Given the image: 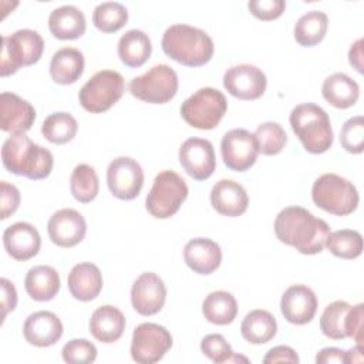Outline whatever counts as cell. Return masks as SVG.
Listing matches in <instances>:
<instances>
[{
    "label": "cell",
    "mask_w": 364,
    "mask_h": 364,
    "mask_svg": "<svg viewBox=\"0 0 364 364\" xmlns=\"http://www.w3.org/2000/svg\"><path fill=\"white\" fill-rule=\"evenodd\" d=\"M277 239L303 255H317L326 247L330 226L301 206H287L274 220Z\"/></svg>",
    "instance_id": "obj_1"
},
{
    "label": "cell",
    "mask_w": 364,
    "mask_h": 364,
    "mask_svg": "<svg viewBox=\"0 0 364 364\" xmlns=\"http://www.w3.org/2000/svg\"><path fill=\"white\" fill-rule=\"evenodd\" d=\"M1 162L9 172L31 181L47 178L54 165L53 154L26 134H11L3 142Z\"/></svg>",
    "instance_id": "obj_2"
},
{
    "label": "cell",
    "mask_w": 364,
    "mask_h": 364,
    "mask_svg": "<svg viewBox=\"0 0 364 364\" xmlns=\"http://www.w3.org/2000/svg\"><path fill=\"white\" fill-rule=\"evenodd\" d=\"M164 53L186 67H200L210 61L215 46L208 33L189 24H173L162 36Z\"/></svg>",
    "instance_id": "obj_3"
},
{
    "label": "cell",
    "mask_w": 364,
    "mask_h": 364,
    "mask_svg": "<svg viewBox=\"0 0 364 364\" xmlns=\"http://www.w3.org/2000/svg\"><path fill=\"white\" fill-rule=\"evenodd\" d=\"M290 125L304 149L323 154L333 145V128L328 114L313 102L296 105L290 112Z\"/></svg>",
    "instance_id": "obj_4"
},
{
    "label": "cell",
    "mask_w": 364,
    "mask_h": 364,
    "mask_svg": "<svg viewBox=\"0 0 364 364\" xmlns=\"http://www.w3.org/2000/svg\"><path fill=\"white\" fill-rule=\"evenodd\" d=\"M313 202L323 210L336 215L347 216L358 206L357 188L346 178L336 173H323L311 188Z\"/></svg>",
    "instance_id": "obj_5"
},
{
    "label": "cell",
    "mask_w": 364,
    "mask_h": 364,
    "mask_svg": "<svg viewBox=\"0 0 364 364\" xmlns=\"http://www.w3.org/2000/svg\"><path fill=\"white\" fill-rule=\"evenodd\" d=\"M44 50L43 37L30 28L17 30L11 36L1 37L0 75L7 77L18 71L23 65L36 64Z\"/></svg>",
    "instance_id": "obj_6"
},
{
    "label": "cell",
    "mask_w": 364,
    "mask_h": 364,
    "mask_svg": "<svg viewBox=\"0 0 364 364\" xmlns=\"http://www.w3.org/2000/svg\"><path fill=\"white\" fill-rule=\"evenodd\" d=\"M188 185L185 179L173 171L159 172L145 199L146 210L156 219L173 216L188 198Z\"/></svg>",
    "instance_id": "obj_7"
},
{
    "label": "cell",
    "mask_w": 364,
    "mask_h": 364,
    "mask_svg": "<svg viewBox=\"0 0 364 364\" xmlns=\"http://www.w3.org/2000/svg\"><path fill=\"white\" fill-rule=\"evenodd\" d=\"M226 97L216 88L205 87L182 102L181 115L193 128L213 129L226 114Z\"/></svg>",
    "instance_id": "obj_8"
},
{
    "label": "cell",
    "mask_w": 364,
    "mask_h": 364,
    "mask_svg": "<svg viewBox=\"0 0 364 364\" xmlns=\"http://www.w3.org/2000/svg\"><path fill=\"white\" fill-rule=\"evenodd\" d=\"M124 90L125 82L118 71L101 70L81 87L78 100L85 111L101 114L119 101Z\"/></svg>",
    "instance_id": "obj_9"
},
{
    "label": "cell",
    "mask_w": 364,
    "mask_h": 364,
    "mask_svg": "<svg viewBox=\"0 0 364 364\" xmlns=\"http://www.w3.org/2000/svg\"><path fill=\"white\" fill-rule=\"evenodd\" d=\"M129 92L144 102H169L178 92V75L168 64H156L131 80Z\"/></svg>",
    "instance_id": "obj_10"
},
{
    "label": "cell",
    "mask_w": 364,
    "mask_h": 364,
    "mask_svg": "<svg viewBox=\"0 0 364 364\" xmlns=\"http://www.w3.org/2000/svg\"><path fill=\"white\" fill-rule=\"evenodd\" d=\"M172 347L171 333L161 324L142 323L134 328L131 341V357L141 364L159 361Z\"/></svg>",
    "instance_id": "obj_11"
},
{
    "label": "cell",
    "mask_w": 364,
    "mask_h": 364,
    "mask_svg": "<svg viewBox=\"0 0 364 364\" xmlns=\"http://www.w3.org/2000/svg\"><path fill=\"white\" fill-rule=\"evenodd\" d=\"M220 154L225 165L230 171L245 172L257 159L259 145L255 134L243 128L228 131L220 142Z\"/></svg>",
    "instance_id": "obj_12"
},
{
    "label": "cell",
    "mask_w": 364,
    "mask_h": 364,
    "mask_svg": "<svg viewBox=\"0 0 364 364\" xmlns=\"http://www.w3.org/2000/svg\"><path fill=\"white\" fill-rule=\"evenodd\" d=\"M107 185L111 193L121 200L136 198L144 185V171L141 165L129 158L119 156L109 162L107 169Z\"/></svg>",
    "instance_id": "obj_13"
},
{
    "label": "cell",
    "mask_w": 364,
    "mask_h": 364,
    "mask_svg": "<svg viewBox=\"0 0 364 364\" xmlns=\"http://www.w3.org/2000/svg\"><path fill=\"white\" fill-rule=\"evenodd\" d=\"M264 73L252 64H239L228 68L223 74V87L235 98L252 101L260 98L266 91Z\"/></svg>",
    "instance_id": "obj_14"
},
{
    "label": "cell",
    "mask_w": 364,
    "mask_h": 364,
    "mask_svg": "<svg viewBox=\"0 0 364 364\" xmlns=\"http://www.w3.org/2000/svg\"><path fill=\"white\" fill-rule=\"evenodd\" d=\"M179 164L191 178L208 179L216 168L213 145L203 138H188L179 148Z\"/></svg>",
    "instance_id": "obj_15"
},
{
    "label": "cell",
    "mask_w": 364,
    "mask_h": 364,
    "mask_svg": "<svg viewBox=\"0 0 364 364\" xmlns=\"http://www.w3.org/2000/svg\"><path fill=\"white\" fill-rule=\"evenodd\" d=\"M166 301V287L162 279L152 273H142L132 284L131 303L141 316H154L159 313Z\"/></svg>",
    "instance_id": "obj_16"
},
{
    "label": "cell",
    "mask_w": 364,
    "mask_h": 364,
    "mask_svg": "<svg viewBox=\"0 0 364 364\" xmlns=\"http://www.w3.org/2000/svg\"><path fill=\"white\" fill-rule=\"evenodd\" d=\"M47 232L54 245L74 247L85 237L87 223L78 210L64 208L51 215L47 223Z\"/></svg>",
    "instance_id": "obj_17"
},
{
    "label": "cell",
    "mask_w": 364,
    "mask_h": 364,
    "mask_svg": "<svg viewBox=\"0 0 364 364\" xmlns=\"http://www.w3.org/2000/svg\"><path fill=\"white\" fill-rule=\"evenodd\" d=\"M283 317L296 326H303L313 320L317 311V297L304 284H293L286 289L280 300Z\"/></svg>",
    "instance_id": "obj_18"
},
{
    "label": "cell",
    "mask_w": 364,
    "mask_h": 364,
    "mask_svg": "<svg viewBox=\"0 0 364 364\" xmlns=\"http://www.w3.org/2000/svg\"><path fill=\"white\" fill-rule=\"evenodd\" d=\"M36 119L34 107L13 92L0 94V128L4 132L24 134Z\"/></svg>",
    "instance_id": "obj_19"
},
{
    "label": "cell",
    "mask_w": 364,
    "mask_h": 364,
    "mask_svg": "<svg viewBox=\"0 0 364 364\" xmlns=\"http://www.w3.org/2000/svg\"><path fill=\"white\" fill-rule=\"evenodd\" d=\"M3 245L9 256L16 260L26 262L38 253L41 237L33 225L16 222L6 228L3 233Z\"/></svg>",
    "instance_id": "obj_20"
},
{
    "label": "cell",
    "mask_w": 364,
    "mask_h": 364,
    "mask_svg": "<svg viewBox=\"0 0 364 364\" xmlns=\"http://www.w3.org/2000/svg\"><path fill=\"white\" fill-rule=\"evenodd\" d=\"M26 341L36 347H50L63 336V323L51 311L40 310L31 313L23 326Z\"/></svg>",
    "instance_id": "obj_21"
},
{
    "label": "cell",
    "mask_w": 364,
    "mask_h": 364,
    "mask_svg": "<svg viewBox=\"0 0 364 364\" xmlns=\"http://www.w3.org/2000/svg\"><path fill=\"white\" fill-rule=\"evenodd\" d=\"M210 203L218 213L236 218L246 212L249 196L246 189L239 182L232 179H220L210 191Z\"/></svg>",
    "instance_id": "obj_22"
},
{
    "label": "cell",
    "mask_w": 364,
    "mask_h": 364,
    "mask_svg": "<svg viewBox=\"0 0 364 364\" xmlns=\"http://www.w3.org/2000/svg\"><path fill=\"white\" fill-rule=\"evenodd\" d=\"M183 260L195 273L210 274L220 266L222 250L212 239L195 237L185 245Z\"/></svg>",
    "instance_id": "obj_23"
},
{
    "label": "cell",
    "mask_w": 364,
    "mask_h": 364,
    "mask_svg": "<svg viewBox=\"0 0 364 364\" xmlns=\"http://www.w3.org/2000/svg\"><path fill=\"white\" fill-rule=\"evenodd\" d=\"M68 290L80 301L94 300L102 290V274L94 263H78L68 273Z\"/></svg>",
    "instance_id": "obj_24"
},
{
    "label": "cell",
    "mask_w": 364,
    "mask_h": 364,
    "mask_svg": "<svg viewBox=\"0 0 364 364\" xmlns=\"http://www.w3.org/2000/svg\"><path fill=\"white\" fill-rule=\"evenodd\" d=\"M125 324L127 321L122 311L114 306L105 304L91 314L88 327L95 340L109 344L121 338Z\"/></svg>",
    "instance_id": "obj_25"
},
{
    "label": "cell",
    "mask_w": 364,
    "mask_h": 364,
    "mask_svg": "<svg viewBox=\"0 0 364 364\" xmlns=\"http://www.w3.org/2000/svg\"><path fill=\"white\" fill-rule=\"evenodd\" d=\"M48 28L58 40H75L85 33L84 13L70 4L57 7L50 13Z\"/></svg>",
    "instance_id": "obj_26"
},
{
    "label": "cell",
    "mask_w": 364,
    "mask_h": 364,
    "mask_svg": "<svg viewBox=\"0 0 364 364\" xmlns=\"http://www.w3.org/2000/svg\"><path fill=\"white\" fill-rule=\"evenodd\" d=\"M84 71V55L78 48L63 47L54 53L50 61V75L61 85L74 84Z\"/></svg>",
    "instance_id": "obj_27"
},
{
    "label": "cell",
    "mask_w": 364,
    "mask_h": 364,
    "mask_svg": "<svg viewBox=\"0 0 364 364\" xmlns=\"http://www.w3.org/2000/svg\"><path fill=\"white\" fill-rule=\"evenodd\" d=\"M323 98L338 109L353 107L360 97L358 84L344 73H334L328 75L321 85Z\"/></svg>",
    "instance_id": "obj_28"
},
{
    "label": "cell",
    "mask_w": 364,
    "mask_h": 364,
    "mask_svg": "<svg viewBox=\"0 0 364 364\" xmlns=\"http://www.w3.org/2000/svg\"><path fill=\"white\" fill-rule=\"evenodd\" d=\"M60 274L51 266L38 264L31 267L24 279L27 294L36 301L53 300L60 290Z\"/></svg>",
    "instance_id": "obj_29"
},
{
    "label": "cell",
    "mask_w": 364,
    "mask_h": 364,
    "mask_svg": "<svg viewBox=\"0 0 364 364\" xmlns=\"http://www.w3.org/2000/svg\"><path fill=\"white\" fill-rule=\"evenodd\" d=\"M152 46L148 34L142 30H128L118 41V57L127 67L138 68L151 57Z\"/></svg>",
    "instance_id": "obj_30"
},
{
    "label": "cell",
    "mask_w": 364,
    "mask_h": 364,
    "mask_svg": "<svg viewBox=\"0 0 364 364\" xmlns=\"http://www.w3.org/2000/svg\"><path fill=\"white\" fill-rule=\"evenodd\" d=\"M277 331V323L267 310L256 309L247 313L240 324L242 337L252 344L269 343Z\"/></svg>",
    "instance_id": "obj_31"
},
{
    "label": "cell",
    "mask_w": 364,
    "mask_h": 364,
    "mask_svg": "<svg viewBox=\"0 0 364 364\" xmlns=\"http://www.w3.org/2000/svg\"><path fill=\"white\" fill-rule=\"evenodd\" d=\"M202 313L205 318L218 326L230 324L237 314V303L233 294L225 290L209 293L202 303Z\"/></svg>",
    "instance_id": "obj_32"
},
{
    "label": "cell",
    "mask_w": 364,
    "mask_h": 364,
    "mask_svg": "<svg viewBox=\"0 0 364 364\" xmlns=\"http://www.w3.org/2000/svg\"><path fill=\"white\" fill-rule=\"evenodd\" d=\"M328 27V17L326 13L311 10L303 14L294 26V40L301 47H313L323 41Z\"/></svg>",
    "instance_id": "obj_33"
},
{
    "label": "cell",
    "mask_w": 364,
    "mask_h": 364,
    "mask_svg": "<svg viewBox=\"0 0 364 364\" xmlns=\"http://www.w3.org/2000/svg\"><path fill=\"white\" fill-rule=\"evenodd\" d=\"M78 131L77 119L68 112H54L50 114L43 125L41 134L51 144H67L70 142Z\"/></svg>",
    "instance_id": "obj_34"
},
{
    "label": "cell",
    "mask_w": 364,
    "mask_h": 364,
    "mask_svg": "<svg viewBox=\"0 0 364 364\" xmlns=\"http://www.w3.org/2000/svg\"><path fill=\"white\" fill-rule=\"evenodd\" d=\"M70 191L73 196L81 203L94 200L100 191V182L95 169L88 164L77 165L70 178Z\"/></svg>",
    "instance_id": "obj_35"
},
{
    "label": "cell",
    "mask_w": 364,
    "mask_h": 364,
    "mask_svg": "<svg viewBox=\"0 0 364 364\" xmlns=\"http://www.w3.org/2000/svg\"><path fill=\"white\" fill-rule=\"evenodd\" d=\"M326 247L337 257L355 259L363 252V236L353 229L330 232L326 240Z\"/></svg>",
    "instance_id": "obj_36"
},
{
    "label": "cell",
    "mask_w": 364,
    "mask_h": 364,
    "mask_svg": "<svg viewBox=\"0 0 364 364\" xmlns=\"http://www.w3.org/2000/svg\"><path fill=\"white\" fill-rule=\"evenodd\" d=\"M127 21L128 11L125 6L117 1L100 3L92 13V23L102 33H115L121 30Z\"/></svg>",
    "instance_id": "obj_37"
},
{
    "label": "cell",
    "mask_w": 364,
    "mask_h": 364,
    "mask_svg": "<svg viewBox=\"0 0 364 364\" xmlns=\"http://www.w3.org/2000/svg\"><path fill=\"white\" fill-rule=\"evenodd\" d=\"M350 304L343 300H336L330 303L321 317H320V330L321 333L331 340L346 338V316L350 310Z\"/></svg>",
    "instance_id": "obj_38"
},
{
    "label": "cell",
    "mask_w": 364,
    "mask_h": 364,
    "mask_svg": "<svg viewBox=\"0 0 364 364\" xmlns=\"http://www.w3.org/2000/svg\"><path fill=\"white\" fill-rule=\"evenodd\" d=\"M255 136L257 139L259 152L269 156L280 154L287 142L286 131L277 122L260 124L255 131Z\"/></svg>",
    "instance_id": "obj_39"
},
{
    "label": "cell",
    "mask_w": 364,
    "mask_h": 364,
    "mask_svg": "<svg viewBox=\"0 0 364 364\" xmlns=\"http://www.w3.org/2000/svg\"><path fill=\"white\" fill-rule=\"evenodd\" d=\"M200 351L216 364L226 363H249L243 355H237L222 334H208L200 341Z\"/></svg>",
    "instance_id": "obj_40"
},
{
    "label": "cell",
    "mask_w": 364,
    "mask_h": 364,
    "mask_svg": "<svg viewBox=\"0 0 364 364\" xmlns=\"http://www.w3.org/2000/svg\"><path fill=\"white\" fill-rule=\"evenodd\" d=\"M340 144L350 154H361L364 149V118L361 115L347 119L340 131Z\"/></svg>",
    "instance_id": "obj_41"
},
{
    "label": "cell",
    "mask_w": 364,
    "mask_h": 364,
    "mask_svg": "<svg viewBox=\"0 0 364 364\" xmlns=\"http://www.w3.org/2000/svg\"><path fill=\"white\" fill-rule=\"evenodd\" d=\"M63 360L70 364H88L97 358V347L85 338H73L63 347Z\"/></svg>",
    "instance_id": "obj_42"
},
{
    "label": "cell",
    "mask_w": 364,
    "mask_h": 364,
    "mask_svg": "<svg viewBox=\"0 0 364 364\" xmlns=\"http://www.w3.org/2000/svg\"><path fill=\"white\" fill-rule=\"evenodd\" d=\"M249 11L259 20L270 21L280 17L286 9L283 0H252L247 3Z\"/></svg>",
    "instance_id": "obj_43"
},
{
    "label": "cell",
    "mask_w": 364,
    "mask_h": 364,
    "mask_svg": "<svg viewBox=\"0 0 364 364\" xmlns=\"http://www.w3.org/2000/svg\"><path fill=\"white\" fill-rule=\"evenodd\" d=\"M364 304L358 303L357 306H351L346 316V336L351 337L355 341V346L364 348Z\"/></svg>",
    "instance_id": "obj_44"
},
{
    "label": "cell",
    "mask_w": 364,
    "mask_h": 364,
    "mask_svg": "<svg viewBox=\"0 0 364 364\" xmlns=\"http://www.w3.org/2000/svg\"><path fill=\"white\" fill-rule=\"evenodd\" d=\"M20 205V191L6 182L1 181L0 182V219L4 220L7 218H10L18 208Z\"/></svg>",
    "instance_id": "obj_45"
},
{
    "label": "cell",
    "mask_w": 364,
    "mask_h": 364,
    "mask_svg": "<svg viewBox=\"0 0 364 364\" xmlns=\"http://www.w3.org/2000/svg\"><path fill=\"white\" fill-rule=\"evenodd\" d=\"M264 364H273V363H299V355L296 351L289 346H277L267 351V354L263 358Z\"/></svg>",
    "instance_id": "obj_46"
},
{
    "label": "cell",
    "mask_w": 364,
    "mask_h": 364,
    "mask_svg": "<svg viewBox=\"0 0 364 364\" xmlns=\"http://www.w3.org/2000/svg\"><path fill=\"white\" fill-rule=\"evenodd\" d=\"M16 304H17L16 287L9 279L3 277L1 279V307H3L1 318H3V321H4L6 316L16 309Z\"/></svg>",
    "instance_id": "obj_47"
},
{
    "label": "cell",
    "mask_w": 364,
    "mask_h": 364,
    "mask_svg": "<svg viewBox=\"0 0 364 364\" xmlns=\"http://www.w3.org/2000/svg\"><path fill=\"white\" fill-rule=\"evenodd\" d=\"M316 363H346V351L337 347H327L317 353Z\"/></svg>",
    "instance_id": "obj_48"
},
{
    "label": "cell",
    "mask_w": 364,
    "mask_h": 364,
    "mask_svg": "<svg viewBox=\"0 0 364 364\" xmlns=\"http://www.w3.org/2000/svg\"><path fill=\"white\" fill-rule=\"evenodd\" d=\"M348 61L358 73H363V38H358L354 44H351Z\"/></svg>",
    "instance_id": "obj_49"
},
{
    "label": "cell",
    "mask_w": 364,
    "mask_h": 364,
    "mask_svg": "<svg viewBox=\"0 0 364 364\" xmlns=\"http://www.w3.org/2000/svg\"><path fill=\"white\" fill-rule=\"evenodd\" d=\"M363 361V348L355 346L353 348H350L348 351H346V364L350 363H361Z\"/></svg>",
    "instance_id": "obj_50"
}]
</instances>
